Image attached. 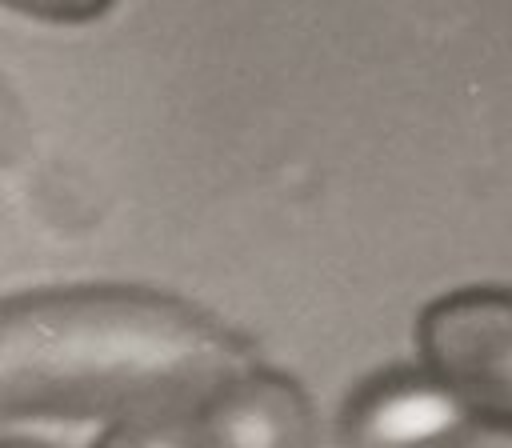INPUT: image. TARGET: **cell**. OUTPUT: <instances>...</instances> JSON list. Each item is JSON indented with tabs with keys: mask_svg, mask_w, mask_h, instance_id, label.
Instances as JSON below:
<instances>
[{
	"mask_svg": "<svg viewBox=\"0 0 512 448\" xmlns=\"http://www.w3.org/2000/svg\"><path fill=\"white\" fill-rule=\"evenodd\" d=\"M0 448H48V444L28 440V436H4V440H0Z\"/></svg>",
	"mask_w": 512,
	"mask_h": 448,
	"instance_id": "8",
	"label": "cell"
},
{
	"mask_svg": "<svg viewBox=\"0 0 512 448\" xmlns=\"http://www.w3.org/2000/svg\"><path fill=\"white\" fill-rule=\"evenodd\" d=\"M220 316L140 284H68L0 300V424L192 416L252 368Z\"/></svg>",
	"mask_w": 512,
	"mask_h": 448,
	"instance_id": "1",
	"label": "cell"
},
{
	"mask_svg": "<svg viewBox=\"0 0 512 448\" xmlns=\"http://www.w3.org/2000/svg\"><path fill=\"white\" fill-rule=\"evenodd\" d=\"M420 368L484 424L512 428V300L508 288H460L416 320Z\"/></svg>",
	"mask_w": 512,
	"mask_h": 448,
	"instance_id": "2",
	"label": "cell"
},
{
	"mask_svg": "<svg viewBox=\"0 0 512 448\" xmlns=\"http://www.w3.org/2000/svg\"><path fill=\"white\" fill-rule=\"evenodd\" d=\"M508 436L416 364L356 384L336 420L340 448H508Z\"/></svg>",
	"mask_w": 512,
	"mask_h": 448,
	"instance_id": "3",
	"label": "cell"
},
{
	"mask_svg": "<svg viewBox=\"0 0 512 448\" xmlns=\"http://www.w3.org/2000/svg\"><path fill=\"white\" fill-rule=\"evenodd\" d=\"M92 448H200L192 416H136L112 420Z\"/></svg>",
	"mask_w": 512,
	"mask_h": 448,
	"instance_id": "5",
	"label": "cell"
},
{
	"mask_svg": "<svg viewBox=\"0 0 512 448\" xmlns=\"http://www.w3.org/2000/svg\"><path fill=\"white\" fill-rule=\"evenodd\" d=\"M200 448H316V412L300 380L276 368H244L196 412Z\"/></svg>",
	"mask_w": 512,
	"mask_h": 448,
	"instance_id": "4",
	"label": "cell"
},
{
	"mask_svg": "<svg viewBox=\"0 0 512 448\" xmlns=\"http://www.w3.org/2000/svg\"><path fill=\"white\" fill-rule=\"evenodd\" d=\"M28 140H32L28 112L12 92V84L0 76V168H12L28 152Z\"/></svg>",
	"mask_w": 512,
	"mask_h": 448,
	"instance_id": "6",
	"label": "cell"
},
{
	"mask_svg": "<svg viewBox=\"0 0 512 448\" xmlns=\"http://www.w3.org/2000/svg\"><path fill=\"white\" fill-rule=\"evenodd\" d=\"M4 8H12V12H20V16H32V20H48V24H88V20H100L112 4H104V0H84V4H48V0H28V4H4Z\"/></svg>",
	"mask_w": 512,
	"mask_h": 448,
	"instance_id": "7",
	"label": "cell"
}]
</instances>
